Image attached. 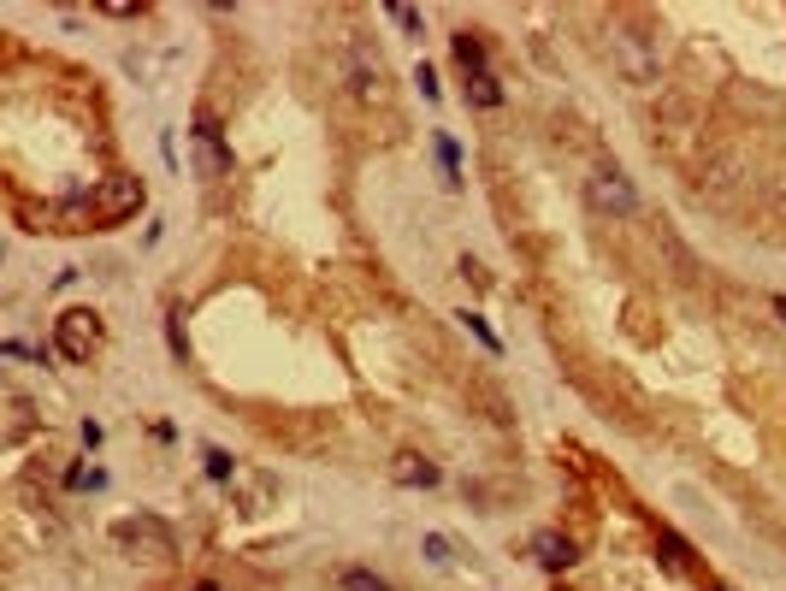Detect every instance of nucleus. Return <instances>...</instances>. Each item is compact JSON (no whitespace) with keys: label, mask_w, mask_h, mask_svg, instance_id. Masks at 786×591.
I'll return each instance as SVG.
<instances>
[{"label":"nucleus","mask_w":786,"mask_h":591,"mask_svg":"<svg viewBox=\"0 0 786 591\" xmlns=\"http://www.w3.org/2000/svg\"><path fill=\"white\" fill-rule=\"evenodd\" d=\"M438 160H444V178L456 184V178H461V166H456V142H450V136H438Z\"/></svg>","instance_id":"obj_14"},{"label":"nucleus","mask_w":786,"mask_h":591,"mask_svg":"<svg viewBox=\"0 0 786 591\" xmlns=\"http://www.w3.org/2000/svg\"><path fill=\"white\" fill-rule=\"evenodd\" d=\"M662 550H668V568H686V544L674 532H662Z\"/></svg>","instance_id":"obj_16"},{"label":"nucleus","mask_w":786,"mask_h":591,"mask_svg":"<svg viewBox=\"0 0 786 591\" xmlns=\"http://www.w3.org/2000/svg\"><path fill=\"white\" fill-rule=\"evenodd\" d=\"M196 591H219V586H213V580H201V586H196Z\"/></svg>","instance_id":"obj_20"},{"label":"nucleus","mask_w":786,"mask_h":591,"mask_svg":"<svg viewBox=\"0 0 786 591\" xmlns=\"http://www.w3.org/2000/svg\"><path fill=\"white\" fill-rule=\"evenodd\" d=\"M6 408H12V414H6V438H18V432L30 426V402H24V396H6Z\"/></svg>","instance_id":"obj_13"},{"label":"nucleus","mask_w":786,"mask_h":591,"mask_svg":"<svg viewBox=\"0 0 786 591\" xmlns=\"http://www.w3.org/2000/svg\"><path fill=\"white\" fill-rule=\"evenodd\" d=\"M586 196H591V207L609 213V219H633V213H639V190H633V178H627L621 166H597Z\"/></svg>","instance_id":"obj_4"},{"label":"nucleus","mask_w":786,"mask_h":591,"mask_svg":"<svg viewBox=\"0 0 786 591\" xmlns=\"http://www.w3.org/2000/svg\"><path fill=\"white\" fill-rule=\"evenodd\" d=\"M461 320H467V331H473V337H479V343H485V349H497V337H491V326H485V320H479V314H461Z\"/></svg>","instance_id":"obj_17"},{"label":"nucleus","mask_w":786,"mask_h":591,"mask_svg":"<svg viewBox=\"0 0 786 591\" xmlns=\"http://www.w3.org/2000/svg\"><path fill=\"white\" fill-rule=\"evenodd\" d=\"M775 314H781V320H786V296H775Z\"/></svg>","instance_id":"obj_19"},{"label":"nucleus","mask_w":786,"mask_h":591,"mask_svg":"<svg viewBox=\"0 0 786 591\" xmlns=\"http://www.w3.org/2000/svg\"><path fill=\"white\" fill-rule=\"evenodd\" d=\"M444 473H438V461L414 456V450H402V456L391 461V485H402V491H432Z\"/></svg>","instance_id":"obj_7"},{"label":"nucleus","mask_w":786,"mask_h":591,"mask_svg":"<svg viewBox=\"0 0 786 591\" xmlns=\"http://www.w3.org/2000/svg\"><path fill=\"white\" fill-rule=\"evenodd\" d=\"M207 479H219V485H231V479H237V461L225 456V450H207Z\"/></svg>","instance_id":"obj_12"},{"label":"nucleus","mask_w":786,"mask_h":591,"mask_svg":"<svg viewBox=\"0 0 786 591\" xmlns=\"http://www.w3.org/2000/svg\"><path fill=\"white\" fill-rule=\"evenodd\" d=\"M467 95H473L479 107H497V101H503V89H497V77H491V71H485V77H467Z\"/></svg>","instance_id":"obj_11"},{"label":"nucleus","mask_w":786,"mask_h":591,"mask_svg":"<svg viewBox=\"0 0 786 591\" xmlns=\"http://www.w3.org/2000/svg\"><path fill=\"white\" fill-rule=\"evenodd\" d=\"M391 18L402 24V30H414V36H420V12H414V6H391Z\"/></svg>","instance_id":"obj_18"},{"label":"nucleus","mask_w":786,"mask_h":591,"mask_svg":"<svg viewBox=\"0 0 786 591\" xmlns=\"http://www.w3.org/2000/svg\"><path fill=\"white\" fill-rule=\"evenodd\" d=\"M456 60H461V71H467V77H485V48H479V36H473V30H461V36H456Z\"/></svg>","instance_id":"obj_9"},{"label":"nucleus","mask_w":786,"mask_h":591,"mask_svg":"<svg viewBox=\"0 0 786 591\" xmlns=\"http://www.w3.org/2000/svg\"><path fill=\"white\" fill-rule=\"evenodd\" d=\"M609 60H615V71L633 89H651L656 83V48H651V36L633 30V24H609Z\"/></svg>","instance_id":"obj_2"},{"label":"nucleus","mask_w":786,"mask_h":591,"mask_svg":"<svg viewBox=\"0 0 786 591\" xmlns=\"http://www.w3.org/2000/svg\"><path fill=\"white\" fill-rule=\"evenodd\" d=\"M337 586H343V591H396L391 580H379V574H367V568H343Z\"/></svg>","instance_id":"obj_10"},{"label":"nucleus","mask_w":786,"mask_h":591,"mask_svg":"<svg viewBox=\"0 0 786 591\" xmlns=\"http://www.w3.org/2000/svg\"><path fill=\"white\" fill-rule=\"evenodd\" d=\"M190 136H196V166H201V178H225V172H231V154H225V136H219V125H213V113H201Z\"/></svg>","instance_id":"obj_6"},{"label":"nucleus","mask_w":786,"mask_h":591,"mask_svg":"<svg viewBox=\"0 0 786 591\" xmlns=\"http://www.w3.org/2000/svg\"><path fill=\"white\" fill-rule=\"evenodd\" d=\"M532 556H538V568H550V574L574 568V544H568L562 532H538V538H532Z\"/></svg>","instance_id":"obj_8"},{"label":"nucleus","mask_w":786,"mask_h":591,"mask_svg":"<svg viewBox=\"0 0 786 591\" xmlns=\"http://www.w3.org/2000/svg\"><path fill=\"white\" fill-rule=\"evenodd\" d=\"M426 556H432V562L444 568V562H450V538H438V532H426Z\"/></svg>","instance_id":"obj_15"},{"label":"nucleus","mask_w":786,"mask_h":591,"mask_svg":"<svg viewBox=\"0 0 786 591\" xmlns=\"http://www.w3.org/2000/svg\"><path fill=\"white\" fill-rule=\"evenodd\" d=\"M54 349H60L66 361H89V355L101 349V314H95V308H66V314L54 320Z\"/></svg>","instance_id":"obj_5"},{"label":"nucleus","mask_w":786,"mask_h":591,"mask_svg":"<svg viewBox=\"0 0 786 591\" xmlns=\"http://www.w3.org/2000/svg\"><path fill=\"white\" fill-rule=\"evenodd\" d=\"M113 544L125 556H136V562H172V550H178L172 526L160 521V515H125V521H113Z\"/></svg>","instance_id":"obj_1"},{"label":"nucleus","mask_w":786,"mask_h":591,"mask_svg":"<svg viewBox=\"0 0 786 591\" xmlns=\"http://www.w3.org/2000/svg\"><path fill=\"white\" fill-rule=\"evenodd\" d=\"M142 196H148L142 178H125V172H119V178H101V184H95L89 213H95V225H125L136 207H142Z\"/></svg>","instance_id":"obj_3"}]
</instances>
